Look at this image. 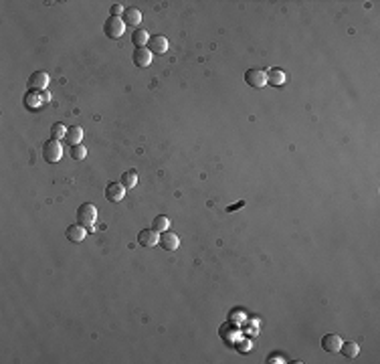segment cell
I'll list each match as a JSON object with an SVG mask.
<instances>
[{"instance_id": "19", "label": "cell", "mask_w": 380, "mask_h": 364, "mask_svg": "<svg viewBox=\"0 0 380 364\" xmlns=\"http://www.w3.org/2000/svg\"><path fill=\"white\" fill-rule=\"evenodd\" d=\"M168 227H170V221H168V216H164V214H158V216L152 221V229H154L156 233H164V231H168Z\"/></svg>"}, {"instance_id": "17", "label": "cell", "mask_w": 380, "mask_h": 364, "mask_svg": "<svg viewBox=\"0 0 380 364\" xmlns=\"http://www.w3.org/2000/svg\"><path fill=\"white\" fill-rule=\"evenodd\" d=\"M123 186H125V190H130V188H134L136 184H138V174L134 172V170H125L123 174H121V180H119Z\"/></svg>"}, {"instance_id": "10", "label": "cell", "mask_w": 380, "mask_h": 364, "mask_svg": "<svg viewBox=\"0 0 380 364\" xmlns=\"http://www.w3.org/2000/svg\"><path fill=\"white\" fill-rule=\"evenodd\" d=\"M65 235H67V239H69L71 243H81V241L85 239V235H87V227H83V225H79V223L69 225L67 231H65Z\"/></svg>"}, {"instance_id": "18", "label": "cell", "mask_w": 380, "mask_h": 364, "mask_svg": "<svg viewBox=\"0 0 380 364\" xmlns=\"http://www.w3.org/2000/svg\"><path fill=\"white\" fill-rule=\"evenodd\" d=\"M340 352H342L346 358H356V356H358V352H360V346H358L356 342H342Z\"/></svg>"}, {"instance_id": "6", "label": "cell", "mask_w": 380, "mask_h": 364, "mask_svg": "<svg viewBox=\"0 0 380 364\" xmlns=\"http://www.w3.org/2000/svg\"><path fill=\"white\" fill-rule=\"evenodd\" d=\"M29 89L33 91H45L47 85H49V75L45 71H35L31 77H29Z\"/></svg>"}, {"instance_id": "13", "label": "cell", "mask_w": 380, "mask_h": 364, "mask_svg": "<svg viewBox=\"0 0 380 364\" xmlns=\"http://www.w3.org/2000/svg\"><path fill=\"white\" fill-rule=\"evenodd\" d=\"M121 21L125 23V27H138L142 23V13L138 9H125L123 15H121Z\"/></svg>"}, {"instance_id": "3", "label": "cell", "mask_w": 380, "mask_h": 364, "mask_svg": "<svg viewBox=\"0 0 380 364\" xmlns=\"http://www.w3.org/2000/svg\"><path fill=\"white\" fill-rule=\"evenodd\" d=\"M123 31H125V23L121 21V17H109L103 23V33L109 39H119L123 35Z\"/></svg>"}, {"instance_id": "5", "label": "cell", "mask_w": 380, "mask_h": 364, "mask_svg": "<svg viewBox=\"0 0 380 364\" xmlns=\"http://www.w3.org/2000/svg\"><path fill=\"white\" fill-rule=\"evenodd\" d=\"M160 247L164 249V251H176L178 247H180V239H178V235L176 233H170V231H164V233H160Z\"/></svg>"}, {"instance_id": "23", "label": "cell", "mask_w": 380, "mask_h": 364, "mask_svg": "<svg viewBox=\"0 0 380 364\" xmlns=\"http://www.w3.org/2000/svg\"><path fill=\"white\" fill-rule=\"evenodd\" d=\"M41 99H43L45 103H49V101H51V93H49L47 89H45V91H41Z\"/></svg>"}, {"instance_id": "21", "label": "cell", "mask_w": 380, "mask_h": 364, "mask_svg": "<svg viewBox=\"0 0 380 364\" xmlns=\"http://www.w3.org/2000/svg\"><path fill=\"white\" fill-rule=\"evenodd\" d=\"M87 156V150H85V146H81V144H77V146H71V158L73 160H83Z\"/></svg>"}, {"instance_id": "22", "label": "cell", "mask_w": 380, "mask_h": 364, "mask_svg": "<svg viewBox=\"0 0 380 364\" xmlns=\"http://www.w3.org/2000/svg\"><path fill=\"white\" fill-rule=\"evenodd\" d=\"M123 11H125V9H123L121 5H115V7L111 9V17H119V15H123Z\"/></svg>"}, {"instance_id": "11", "label": "cell", "mask_w": 380, "mask_h": 364, "mask_svg": "<svg viewBox=\"0 0 380 364\" xmlns=\"http://www.w3.org/2000/svg\"><path fill=\"white\" fill-rule=\"evenodd\" d=\"M342 338L338 336V334H326L324 338H322V348L326 350V352H332V354H336V352H340V346H342Z\"/></svg>"}, {"instance_id": "20", "label": "cell", "mask_w": 380, "mask_h": 364, "mask_svg": "<svg viewBox=\"0 0 380 364\" xmlns=\"http://www.w3.org/2000/svg\"><path fill=\"white\" fill-rule=\"evenodd\" d=\"M51 136H53V140H61V138L67 136V128L61 124V121H57V124L51 126Z\"/></svg>"}, {"instance_id": "4", "label": "cell", "mask_w": 380, "mask_h": 364, "mask_svg": "<svg viewBox=\"0 0 380 364\" xmlns=\"http://www.w3.org/2000/svg\"><path fill=\"white\" fill-rule=\"evenodd\" d=\"M245 83H247L249 87L261 89V87L267 85V73H265L263 69H247V71H245Z\"/></svg>"}, {"instance_id": "9", "label": "cell", "mask_w": 380, "mask_h": 364, "mask_svg": "<svg viewBox=\"0 0 380 364\" xmlns=\"http://www.w3.org/2000/svg\"><path fill=\"white\" fill-rule=\"evenodd\" d=\"M158 241H160V237H158V233L154 229H144L138 235V243L142 247H156Z\"/></svg>"}, {"instance_id": "14", "label": "cell", "mask_w": 380, "mask_h": 364, "mask_svg": "<svg viewBox=\"0 0 380 364\" xmlns=\"http://www.w3.org/2000/svg\"><path fill=\"white\" fill-rule=\"evenodd\" d=\"M81 140H83V130H81L79 126H71V128H67L65 142H67L69 146H77V144H81Z\"/></svg>"}, {"instance_id": "24", "label": "cell", "mask_w": 380, "mask_h": 364, "mask_svg": "<svg viewBox=\"0 0 380 364\" xmlns=\"http://www.w3.org/2000/svg\"><path fill=\"white\" fill-rule=\"evenodd\" d=\"M243 204H245V202H239V204H233V206H229V208H226V210H229V212H231V210H235V208H239V206H243Z\"/></svg>"}, {"instance_id": "8", "label": "cell", "mask_w": 380, "mask_h": 364, "mask_svg": "<svg viewBox=\"0 0 380 364\" xmlns=\"http://www.w3.org/2000/svg\"><path fill=\"white\" fill-rule=\"evenodd\" d=\"M125 196V186L121 182H109L105 188V198L111 202H119Z\"/></svg>"}, {"instance_id": "7", "label": "cell", "mask_w": 380, "mask_h": 364, "mask_svg": "<svg viewBox=\"0 0 380 364\" xmlns=\"http://www.w3.org/2000/svg\"><path fill=\"white\" fill-rule=\"evenodd\" d=\"M148 51H150L152 55H162V53H166V51H168V39H166L164 35H154V37H150V41H148Z\"/></svg>"}, {"instance_id": "15", "label": "cell", "mask_w": 380, "mask_h": 364, "mask_svg": "<svg viewBox=\"0 0 380 364\" xmlns=\"http://www.w3.org/2000/svg\"><path fill=\"white\" fill-rule=\"evenodd\" d=\"M148 41H150L148 31H144V29L134 31V35H132V43H134V47H136V49H144V47L148 45Z\"/></svg>"}, {"instance_id": "2", "label": "cell", "mask_w": 380, "mask_h": 364, "mask_svg": "<svg viewBox=\"0 0 380 364\" xmlns=\"http://www.w3.org/2000/svg\"><path fill=\"white\" fill-rule=\"evenodd\" d=\"M61 156H63V146H61V142L59 140H47L45 144H43V158L47 160V162H51V164H55V162H59L61 160Z\"/></svg>"}, {"instance_id": "12", "label": "cell", "mask_w": 380, "mask_h": 364, "mask_svg": "<svg viewBox=\"0 0 380 364\" xmlns=\"http://www.w3.org/2000/svg\"><path fill=\"white\" fill-rule=\"evenodd\" d=\"M152 57H154V55H152V53H150L146 47H144V49H136V51H134V55H132L134 65H136V67H140V69H146V67L152 63Z\"/></svg>"}, {"instance_id": "1", "label": "cell", "mask_w": 380, "mask_h": 364, "mask_svg": "<svg viewBox=\"0 0 380 364\" xmlns=\"http://www.w3.org/2000/svg\"><path fill=\"white\" fill-rule=\"evenodd\" d=\"M95 219H97V206H95V204L83 202V204L77 206V223H79V225L91 229L93 223H95Z\"/></svg>"}, {"instance_id": "16", "label": "cell", "mask_w": 380, "mask_h": 364, "mask_svg": "<svg viewBox=\"0 0 380 364\" xmlns=\"http://www.w3.org/2000/svg\"><path fill=\"white\" fill-rule=\"evenodd\" d=\"M285 73L281 71V69H271L269 73H267V83L269 85H273V87H281L283 83H285Z\"/></svg>"}]
</instances>
